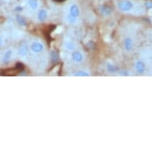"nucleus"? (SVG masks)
<instances>
[{"label": "nucleus", "mask_w": 152, "mask_h": 152, "mask_svg": "<svg viewBox=\"0 0 152 152\" xmlns=\"http://www.w3.org/2000/svg\"><path fill=\"white\" fill-rule=\"evenodd\" d=\"M100 10H101V13H102L103 15H108L112 13L111 8H110L109 7H107V6L105 5H103L102 7H100Z\"/></svg>", "instance_id": "9d476101"}, {"label": "nucleus", "mask_w": 152, "mask_h": 152, "mask_svg": "<svg viewBox=\"0 0 152 152\" xmlns=\"http://www.w3.org/2000/svg\"><path fill=\"white\" fill-rule=\"evenodd\" d=\"M133 7H134V4L130 0H123L119 2L117 4V7L119 8V10L123 12H128L132 10Z\"/></svg>", "instance_id": "f257e3e1"}, {"label": "nucleus", "mask_w": 152, "mask_h": 152, "mask_svg": "<svg viewBox=\"0 0 152 152\" xmlns=\"http://www.w3.org/2000/svg\"><path fill=\"white\" fill-rule=\"evenodd\" d=\"M48 17V14L47 11L45 10V9H42L38 11L37 13V20L40 21V22H43V21H45Z\"/></svg>", "instance_id": "423d86ee"}, {"label": "nucleus", "mask_w": 152, "mask_h": 152, "mask_svg": "<svg viewBox=\"0 0 152 152\" xmlns=\"http://www.w3.org/2000/svg\"><path fill=\"white\" fill-rule=\"evenodd\" d=\"M2 43H3V42H2V39H1V37H0V46H1V45H2Z\"/></svg>", "instance_id": "aec40b11"}, {"label": "nucleus", "mask_w": 152, "mask_h": 152, "mask_svg": "<svg viewBox=\"0 0 152 152\" xmlns=\"http://www.w3.org/2000/svg\"><path fill=\"white\" fill-rule=\"evenodd\" d=\"M135 68L138 73L142 74V73H143L145 72V70H146V65L142 61H138L137 62L135 63Z\"/></svg>", "instance_id": "39448f33"}, {"label": "nucleus", "mask_w": 152, "mask_h": 152, "mask_svg": "<svg viewBox=\"0 0 152 152\" xmlns=\"http://www.w3.org/2000/svg\"><path fill=\"white\" fill-rule=\"evenodd\" d=\"M67 21L71 24H73V23H76V21H77V18H75L72 17V16H70L69 15L67 16Z\"/></svg>", "instance_id": "dca6fc26"}, {"label": "nucleus", "mask_w": 152, "mask_h": 152, "mask_svg": "<svg viewBox=\"0 0 152 152\" xmlns=\"http://www.w3.org/2000/svg\"><path fill=\"white\" fill-rule=\"evenodd\" d=\"M28 6L30 7V9L32 10H36L38 7L39 6V3H38V1L37 0H28L27 1Z\"/></svg>", "instance_id": "6e6552de"}, {"label": "nucleus", "mask_w": 152, "mask_h": 152, "mask_svg": "<svg viewBox=\"0 0 152 152\" xmlns=\"http://www.w3.org/2000/svg\"><path fill=\"white\" fill-rule=\"evenodd\" d=\"M124 43V47L126 50L131 51L132 49V46H133V42H132V39L130 37H127V38H125Z\"/></svg>", "instance_id": "0eeeda50"}, {"label": "nucleus", "mask_w": 152, "mask_h": 152, "mask_svg": "<svg viewBox=\"0 0 152 152\" xmlns=\"http://www.w3.org/2000/svg\"><path fill=\"white\" fill-rule=\"evenodd\" d=\"M69 15L72 17L77 18V17L80 15V9L78 7L77 5L76 4H72L69 8Z\"/></svg>", "instance_id": "20e7f679"}, {"label": "nucleus", "mask_w": 152, "mask_h": 152, "mask_svg": "<svg viewBox=\"0 0 152 152\" xmlns=\"http://www.w3.org/2000/svg\"><path fill=\"white\" fill-rule=\"evenodd\" d=\"M65 47L69 50H73L75 49V44L72 42H68L65 44Z\"/></svg>", "instance_id": "2eb2a0df"}, {"label": "nucleus", "mask_w": 152, "mask_h": 152, "mask_svg": "<svg viewBox=\"0 0 152 152\" xmlns=\"http://www.w3.org/2000/svg\"><path fill=\"white\" fill-rule=\"evenodd\" d=\"M74 77H89L90 73L89 72H86V71H83V70H80L78 72H75L73 74Z\"/></svg>", "instance_id": "f8f14e48"}, {"label": "nucleus", "mask_w": 152, "mask_h": 152, "mask_svg": "<svg viewBox=\"0 0 152 152\" xmlns=\"http://www.w3.org/2000/svg\"><path fill=\"white\" fill-rule=\"evenodd\" d=\"M12 57V50H9L5 53V54L3 56V62L7 63L10 60V58Z\"/></svg>", "instance_id": "1a4fd4ad"}, {"label": "nucleus", "mask_w": 152, "mask_h": 152, "mask_svg": "<svg viewBox=\"0 0 152 152\" xmlns=\"http://www.w3.org/2000/svg\"><path fill=\"white\" fill-rule=\"evenodd\" d=\"M119 74L120 76H128L129 72H127V70H120V71H119Z\"/></svg>", "instance_id": "a211bd4d"}, {"label": "nucleus", "mask_w": 152, "mask_h": 152, "mask_svg": "<svg viewBox=\"0 0 152 152\" xmlns=\"http://www.w3.org/2000/svg\"><path fill=\"white\" fill-rule=\"evenodd\" d=\"M71 58H72V60L74 62L77 63H80L84 61V56L79 51H75V52L72 53V55H71Z\"/></svg>", "instance_id": "7ed1b4c3"}, {"label": "nucleus", "mask_w": 152, "mask_h": 152, "mask_svg": "<svg viewBox=\"0 0 152 152\" xmlns=\"http://www.w3.org/2000/svg\"><path fill=\"white\" fill-rule=\"evenodd\" d=\"M17 20L18 24L21 26H23L26 24V22L25 18L23 17H22V16H20V15H18L17 16Z\"/></svg>", "instance_id": "4468645a"}, {"label": "nucleus", "mask_w": 152, "mask_h": 152, "mask_svg": "<svg viewBox=\"0 0 152 152\" xmlns=\"http://www.w3.org/2000/svg\"><path fill=\"white\" fill-rule=\"evenodd\" d=\"M51 56H52L53 60V61H57V60H58V54H57V53H56L54 52V51H53V52L51 53Z\"/></svg>", "instance_id": "6ab92c4d"}, {"label": "nucleus", "mask_w": 152, "mask_h": 152, "mask_svg": "<svg viewBox=\"0 0 152 152\" xmlns=\"http://www.w3.org/2000/svg\"><path fill=\"white\" fill-rule=\"evenodd\" d=\"M18 53L22 56V57H25L28 53V49L26 46H23L20 48V50L18 51Z\"/></svg>", "instance_id": "ddd939ff"}, {"label": "nucleus", "mask_w": 152, "mask_h": 152, "mask_svg": "<svg viewBox=\"0 0 152 152\" xmlns=\"http://www.w3.org/2000/svg\"><path fill=\"white\" fill-rule=\"evenodd\" d=\"M30 49L32 50L33 53H38L42 52L43 50H44V45L43 44L40 42H33L30 45Z\"/></svg>", "instance_id": "f03ea898"}, {"label": "nucleus", "mask_w": 152, "mask_h": 152, "mask_svg": "<svg viewBox=\"0 0 152 152\" xmlns=\"http://www.w3.org/2000/svg\"><path fill=\"white\" fill-rule=\"evenodd\" d=\"M106 66H107V71H108L109 72H111V73H115V72H116L118 71L116 66L113 65V64H111V63H107Z\"/></svg>", "instance_id": "9b49d317"}, {"label": "nucleus", "mask_w": 152, "mask_h": 152, "mask_svg": "<svg viewBox=\"0 0 152 152\" xmlns=\"http://www.w3.org/2000/svg\"><path fill=\"white\" fill-rule=\"evenodd\" d=\"M145 6H146V7L147 9H152V0H149V1H146L145 2Z\"/></svg>", "instance_id": "f3484780"}]
</instances>
